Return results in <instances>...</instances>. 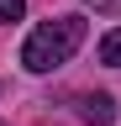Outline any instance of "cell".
Returning a JSON list of instances; mask_svg holds the SVG:
<instances>
[{
	"instance_id": "4",
	"label": "cell",
	"mask_w": 121,
	"mask_h": 126,
	"mask_svg": "<svg viewBox=\"0 0 121 126\" xmlns=\"http://www.w3.org/2000/svg\"><path fill=\"white\" fill-rule=\"evenodd\" d=\"M21 16H26V0H0V21H21Z\"/></svg>"
},
{
	"instance_id": "3",
	"label": "cell",
	"mask_w": 121,
	"mask_h": 126,
	"mask_svg": "<svg viewBox=\"0 0 121 126\" xmlns=\"http://www.w3.org/2000/svg\"><path fill=\"white\" fill-rule=\"evenodd\" d=\"M100 63H111V68H121V26L100 37Z\"/></svg>"
},
{
	"instance_id": "1",
	"label": "cell",
	"mask_w": 121,
	"mask_h": 126,
	"mask_svg": "<svg viewBox=\"0 0 121 126\" xmlns=\"http://www.w3.org/2000/svg\"><path fill=\"white\" fill-rule=\"evenodd\" d=\"M84 16H53V21H42L32 26V37L21 42V63L32 74H53V68H63V63L79 53V42H84Z\"/></svg>"
},
{
	"instance_id": "5",
	"label": "cell",
	"mask_w": 121,
	"mask_h": 126,
	"mask_svg": "<svg viewBox=\"0 0 121 126\" xmlns=\"http://www.w3.org/2000/svg\"><path fill=\"white\" fill-rule=\"evenodd\" d=\"M84 5H89V11H100V16H116V11H121V0H84Z\"/></svg>"
},
{
	"instance_id": "2",
	"label": "cell",
	"mask_w": 121,
	"mask_h": 126,
	"mask_svg": "<svg viewBox=\"0 0 121 126\" xmlns=\"http://www.w3.org/2000/svg\"><path fill=\"white\" fill-rule=\"evenodd\" d=\"M79 116L89 121V126H111L116 121V100H111V94H79Z\"/></svg>"
}]
</instances>
